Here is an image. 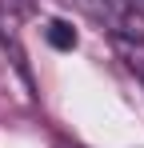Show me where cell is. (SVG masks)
I'll list each match as a JSON object with an SVG mask.
<instances>
[{
    "instance_id": "cell-1",
    "label": "cell",
    "mask_w": 144,
    "mask_h": 148,
    "mask_svg": "<svg viewBox=\"0 0 144 148\" xmlns=\"http://www.w3.org/2000/svg\"><path fill=\"white\" fill-rule=\"evenodd\" d=\"M96 24H104L112 36L132 32V0H76Z\"/></svg>"
},
{
    "instance_id": "cell-4",
    "label": "cell",
    "mask_w": 144,
    "mask_h": 148,
    "mask_svg": "<svg viewBox=\"0 0 144 148\" xmlns=\"http://www.w3.org/2000/svg\"><path fill=\"white\" fill-rule=\"evenodd\" d=\"M0 4H8V8H24V0H0Z\"/></svg>"
},
{
    "instance_id": "cell-2",
    "label": "cell",
    "mask_w": 144,
    "mask_h": 148,
    "mask_svg": "<svg viewBox=\"0 0 144 148\" xmlns=\"http://www.w3.org/2000/svg\"><path fill=\"white\" fill-rule=\"evenodd\" d=\"M116 48H120V56L128 60V68L144 80V36H132V32H120L116 36Z\"/></svg>"
},
{
    "instance_id": "cell-3",
    "label": "cell",
    "mask_w": 144,
    "mask_h": 148,
    "mask_svg": "<svg viewBox=\"0 0 144 148\" xmlns=\"http://www.w3.org/2000/svg\"><path fill=\"white\" fill-rule=\"evenodd\" d=\"M44 36H48V44L60 48V52H72V48H76V28H72L68 20H48Z\"/></svg>"
}]
</instances>
